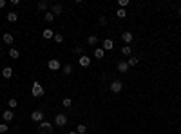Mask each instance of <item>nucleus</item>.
<instances>
[{"label": "nucleus", "mask_w": 181, "mask_h": 134, "mask_svg": "<svg viewBox=\"0 0 181 134\" xmlns=\"http://www.w3.org/2000/svg\"><path fill=\"white\" fill-rule=\"evenodd\" d=\"M72 73V65L71 64H67V65H63V74H65V76H69Z\"/></svg>", "instance_id": "nucleus-23"}, {"label": "nucleus", "mask_w": 181, "mask_h": 134, "mask_svg": "<svg viewBox=\"0 0 181 134\" xmlns=\"http://www.w3.org/2000/svg\"><path fill=\"white\" fill-rule=\"evenodd\" d=\"M0 7H6V0H0Z\"/></svg>", "instance_id": "nucleus-34"}, {"label": "nucleus", "mask_w": 181, "mask_h": 134, "mask_svg": "<svg viewBox=\"0 0 181 134\" xmlns=\"http://www.w3.org/2000/svg\"><path fill=\"white\" fill-rule=\"evenodd\" d=\"M116 69H118L120 73H127V71H129V64H127V62H123V60H120L118 65H116Z\"/></svg>", "instance_id": "nucleus-9"}, {"label": "nucleus", "mask_w": 181, "mask_h": 134, "mask_svg": "<svg viewBox=\"0 0 181 134\" xmlns=\"http://www.w3.org/2000/svg\"><path fill=\"white\" fill-rule=\"evenodd\" d=\"M96 42H98V36H96V35H91V36L87 38V44H89V45H94Z\"/></svg>", "instance_id": "nucleus-21"}, {"label": "nucleus", "mask_w": 181, "mask_h": 134, "mask_svg": "<svg viewBox=\"0 0 181 134\" xmlns=\"http://www.w3.org/2000/svg\"><path fill=\"white\" fill-rule=\"evenodd\" d=\"M38 9H42V11H45V9L49 7V2H45V0H42V2H38V6H36Z\"/></svg>", "instance_id": "nucleus-22"}, {"label": "nucleus", "mask_w": 181, "mask_h": 134, "mask_svg": "<svg viewBox=\"0 0 181 134\" xmlns=\"http://www.w3.org/2000/svg\"><path fill=\"white\" fill-rule=\"evenodd\" d=\"M4 44H13V35L11 33H6L4 35Z\"/></svg>", "instance_id": "nucleus-20"}, {"label": "nucleus", "mask_w": 181, "mask_h": 134, "mask_svg": "<svg viewBox=\"0 0 181 134\" xmlns=\"http://www.w3.org/2000/svg\"><path fill=\"white\" fill-rule=\"evenodd\" d=\"M53 40H55L56 44H62V42H63V36H62L60 33H55V38H53Z\"/></svg>", "instance_id": "nucleus-28"}, {"label": "nucleus", "mask_w": 181, "mask_h": 134, "mask_svg": "<svg viewBox=\"0 0 181 134\" xmlns=\"http://www.w3.org/2000/svg\"><path fill=\"white\" fill-rule=\"evenodd\" d=\"M78 64H80L82 67H89V65H91V56H87V55H82V56L78 58Z\"/></svg>", "instance_id": "nucleus-6"}, {"label": "nucleus", "mask_w": 181, "mask_h": 134, "mask_svg": "<svg viewBox=\"0 0 181 134\" xmlns=\"http://www.w3.org/2000/svg\"><path fill=\"white\" fill-rule=\"evenodd\" d=\"M55 125L65 127V125H67V116H65V114H56V116H55Z\"/></svg>", "instance_id": "nucleus-2"}, {"label": "nucleus", "mask_w": 181, "mask_h": 134, "mask_svg": "<svg viewBox=\"0 0 181 134\" xmlns=\"http://www.w3.org/2000/svg\"><path fill=\"white\" fill-rule=\"evenodd\" d=\"M121 55H123V56H131V55H132V49H131L129 45H125V47L121 49Z\"/></svg>", "instance_id": "nucleus-19"}, {"label": "nucleus", "mask_w": 181, "mask_h": 134, "mask_svg": "<svg viewBox=\"0 0 181 134\" xmlns=\"http://www.w3.org/2000/svg\"><path fill=\"white\" fill-rule=\"evenodd\" d=\"M116 16H118V18H125V16H127V11H125V9H120V7H118V11H116Z\"/></svg>", "instance_id": "nucleus-26"}, {"label": "nucleus", "mask_w": 181, "mask_h": 134, "mask_svg": "<svg viewBox=\"0 0 181 134\" xmlns=\"http://www.w3.org/2000/svg\"><path fill=\"white\" fill-rule=\"evenodd\" d=\"M31 91H33V96H35V98H42V96H44V87L40 85V82H33Z\"/></svg>", "instance_id": "nucleus-1"}, {"label": "nucleus", "mask_w": 181, "mask_h": 134, "mask_svg": "<svg viewBox=\"0 0 181 134\" xmlns=\"http://www.w3.org/2000/svg\"><path fill=\"white\" fill-rule=\"evenodd\" d=\"M121 40H123V42H127V44H131L132 40H134V35L131 33V31H125V33L121 35Z\"/></svg>", "instance_id": "nucleus-10"}, {"label": "nucleus", "mask_w": 181, "mask_h": 134, "mask_svg": "<svg viewBox=\"0 0 181 134\" xmlns=\"http://www.w3.org/2000/svg\"><path fill=\"white\" fill-rule=\"evenodd\" d=\"M31 120L36 121V123H42V121H44V112H42V111H33V112H31Z\"/></svg>", "instance_id": "nucleus-3"}, {"label": "nucleus", "mask_w": 181, "mask_h": 134, "mask_svg": "<svg viewBox=\"0 0 181 134\" xmlns=\"http://www.w3.org/2000/svg\"><path fill=\"white\" fill-rule=\"evenodd\" d=\"M103 56H105V51H103L102 47L94 49V58H103Z\"/></svg>", "instance_id": "nucleus-16"}, {"label": "nucleus", "mask_w": 181, "mask_h": 134, "mask_svg": "<svg viewBox=\"0 0 181 134\" xmlns=\"http://www.w3.org/2000/svg\"><path fill=\"white\" fill-rule=\"evenodd\" d=\"M138 62H140V58H138V56H131L129 60H127V64H129V67H134Z\"/></svg>", "instance_id": "nucleus-17"}, {"label": "nucleus", "mask_w": 181, "mask_h": 134, "mask_svg": "<svg viewBox=\"0 0 181 134\" xmlns=\"http://www.w3.org/2000/svg\"><path fill=\"white\" fill-rule=\"evenodd\" d=\"M74 55L82 56V55H83V47H82V45H76V47H74Z\"/></svg>", "instance_id": "nucleus-29"}, {"label": "nucleus", "mask_w": 181, "mask_h": 134, "mask_svg": "<svg viewBox=\"0 0 181 134\" xmlns=\"http://www.w3.org/2000/svg\"><path fill=\"white\" fill-rule=\"evenodd\" d=\"M47 67H49L51 71H58L62 65H60V62H58L56 58H53V60H49V62H47Z\"/></svg>", "instance_id": "nucleus-7"}, {"label": "nucleus", "mask_w": 181, "mask_h": 134, "mask_svg": "<svg viewBox=\"0 0 181 134\" xmlns=\"http://www.w3.org/2000/svg\"><path fill=\"white\" fill-rule=\"evenodd\" d=\"M7 105H9V107H11V109H15V107L18 105V101H16L15 98H11V100H9V101H7Z\"/></svg>", "instance_id": "nucleus-30"}, {"label": "nucleus", "mask_w": 181, "mask_h": 134, "mask_svg": "<svg viewBox=\"0 0 181 134\" xmlns=\"http://www.w3.org/2000/svg\"><path fill=\"white\" fill-rule=\"evenodd\" d=\"M9 129H7V125H6V123H2V125H0V134H6Z\"/></svg>", "instance_id": "nucleus-32"}, {"label": "nucleus", "mask_w": 181, "mask_h": 134, "mask_svg": "<svg viewBox=\"0 0 181 134\" xmlns=\"http://www.w3.org/2000/svg\"><path fill=\"white\" fill-rule=\"evenodd\" d=\"M42 36H44L45 40H51V38H55V31H53V29H44Z\"/></svg>", "instance_id": "nucleus-12"}, {"label": "nucleus", "mask_w": 181, "mask_h": 134, "mask_svg": "<svg viewBox=\"0 0 181 134\" xmlns=\"http://www.w3.org/2000/svg\"><path fill=\"white\" fill-rule=\"evenodd\" d=\"M69 134H78V132H76V130H71V132H69Z\"/></svg>", "instance_id": "nucleus-36"}, {"label": "nucleus", "mask_w": 181, "mask_h": 134, "mask_svg": "<svg viewBox=\"0 0 181 134\" xmlns=\"http://www.w3.org/2000/svg\"><path fill=\"white\" fill-rule=\"evenodd\" d=\"M118 6H120V9L127 7V6H129V0H118Z\"/></svg>", "instance_id": "nucleus-31"}, {"label": "nucleus", "mask_w": 181, "mask_h": 134, "mask_svg": "<svg viewBox=\"0 0 181 134\" xmlns=\"http://www.w3.org/2000/svg\"><path fill=\"white\" fill-rule=\"evenodd\" d=\"M9 56H11V58H15V60H16V58L20 56V53H18V49H15V47H13L11 51H9Z\"/></svg>", "instance_id": "nucleus-25"}, {"label": "nucleus", "mask_w": 181, "mask_h": 134, "mask_svg": "<svg viewBox=\"0 0 181 134\" xmlns=\"http://www.w3.org/2000/svg\"><path fill=\"white\" fill-rule=\"evenodd\" d=\"M40 132H47V134H51L53 132V123H49V121H42L40 123Z\"/></svg>", "instance_id": "nucleus-5"}, {"label": "nucleus", "mask_w": 181, "mask_h": 134, "mask_svg": "<svg viewBox=\"0 0 181 134\" xmlns=\"http://www.w3.org/2000/svg\"><path fill=\"white\" fill-rule=\"evenodd\" d=\"M2 118H4V121H13V118H15V114H13V111H4V114H2Z\"/></svg>", "instance_id": "nucleus-13"}, {"label": "nucleus", "mask_w": 181, "mask_h": 134, "mask_svg": "<svg viewBox=\"0 0 181 134\" xmlns=\"http://www.w3.org/2000/svg\"><path fill=\"white\" fill-rule=\"evenodd\" d=\"M112 92H116V94H118V92H121V89H123V84H121V82L120 80H114L112 82V84H111V87H109Z\"/></svg>", "instance_id": "nucleus-4"}, {"label": "nucleus", "mask_w": 181, "mask_h": 134, "mask_svg": "<svg viewBox=\"0 0 181 134\" xmlns=\"http://www.w3.org/2000/svg\"><path fill=\"white\" fill-rule=\"evenodd\" d=\"M62 11H63V7H62V4H53V9H51V13L53 15H62Z\"/></svg>", "instance_id": "nucleus-11"}, {"label": "nucleus", "mask_w": 181, "mask_h": 134, "mask_svg": "<svg viewBox=\"0 0 181 134\" xmlns=\"http://www.w3.org/2000/svg\"><path fill=\"white\" fill-rule=\"evenodd\" d=\"M62 105H63V107H71V105H72V100H71V98H63V100H62Z\"/></svg>", "instance_id": "nucleus-27"}, {"label": "nucleus", "mask_w": 181, "mask_h": 134, "mask_svg": "<svg viewBox=\"0 0 181 134\" xmlns=\"http://www.w3.org/2000/svg\"><path fill=\"white\" fill-rule=\"evenodd\" d=\"M112 47H114V42H112L111 38H105L103 42H102V49H103V51H111Z\"/></svg>", "instance_id": "nucleus-8"}, {"label": "nucleus", "mask_w": 181, "mask_h": 134, "mask_svg": "<svg viewBox=\"0 0 181 134\" xmlns=\"http://www.w3.org/2000/svg\"><path fill=\"white\" fill-rule=\"evenodd\" d=\"M44 20H45V22H47V24H51V22H53V20H55V15H53L51 11H45V15H44Z\"/></svg>", "instance_id": "nucleus-15"}, {"label": "nucleus", "mask_w": 181, "mask_h": 134, "mask_svg": "<svg viewBox=\"0 0 181 134\" xmlns=\"http://www.w3.org/2000/svg\"><path fill=\"white\" fill-rule=\"evenodd\" d=\"M7 20H9V22H16V20H18V15H16L15 11H11V13H7Z\"/></svg>", "instance_id": "nucleus-18"}, {"label": "nucleus", "mask_w": 181, "mask_h": 134, "mask_svg": "<svg viewBox=\"0 0 181 134\" xmlns=\"http://www.w3.org/2000/svg\"><path fill=\"white\" fill-rule=\"evenodd\" d=\"M100 24H102V26H107V16H102V18H100Z\"/></svg>", "instance_id": "nucleus-33"}, {"label": "nucleus", "mask_w": 181, "mask_h": 134, "mask_svg": "<svg viewBox=\"0 0 181 134\" xmlns=\"http://www.w3.org/2000/svg\"><path fill=\"white\" fill-rule=\"evenodd\" d=\"M177 15H179V16H181V7H179V9H177Z\"/></svg>", "instance_id": "nucleus-35"}, {"label": "nucleus", "mask_w": 181, "mask_h": 134, "mask_svg": "<svg viewBox=\"0 0 181 134\" xmlns=\"http://www.w3.org/2000/svg\"><path fill=\"white\" fill-rule=\"evenodd\" d=\"M2 76H4V78H11V76H13V69H11V67H4V69H2Z\"/></svg>", "instance_id": "nucleus-14"}, {"label": "nucleus", "mask_w": 181, "mask_h": 134, "mask_svg": "<svg viewBox=\"0 0 181 134\" xmlns=\"http://www.w3.org/2000/svg\"><path fill=\"white\" fill-rule=\"evenodd\" d=\"M76 132H78V134H85V132H87V127H85L83 123H80V125L76 127Z\"/></svg>", "instance_id": "nucleus-24"}]
</instances>
